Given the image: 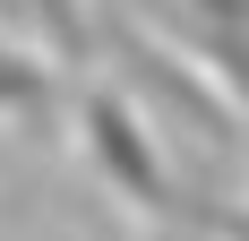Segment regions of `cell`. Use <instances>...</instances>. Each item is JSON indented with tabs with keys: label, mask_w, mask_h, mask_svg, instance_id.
<instances>
[{
	"label": "cell",
	"mask_w": 249,
	"mask_h": 241,
	"mask_svg": "<svg viewBox=\"0 0 249 241\" xmlns=\"http://www.w3.org/2000/svg\"><path fill=\"white\" fill-rule=\"evenodd\" d=\"M43 103H52V60L0 35V112H43Z\"/></svg>",
	"instance_id": "obj_3"
},
{
	"label": "cell",
	"mask_w": 249,
	"mask_h": 241,
	"mask_svg": "<svg viewBox=\"0 0 249 241\" xmlns=\"http://www.w3.org/2000/svg\"><path fill=\"white\" fill-rule=\"evenodd\" d=\"M77 120H86L77 138H86V155L103 164V181L155 207V190H163V172H155V146L138 138V120H129V112H121L112 95H86V112H77Z\"/></svg>",
	"instance_id": "obj_1"
},
{
	"label": "cell",
	"mask_w": 249,
	"mask_h": 241,
	"mask_svg": "<svg viewBox=\"0 0 249 241\" xmlns=\"http://www.w3.org/2000/svg\"><path fill=\"white\" fill-rule=\"evenodd\" d=\"M0 18L26 26V35H43L60 60H77V52H86V18H77V0H0Z\"/></svg>",
	"instance_id": "obj_2"
}]
</instances>
